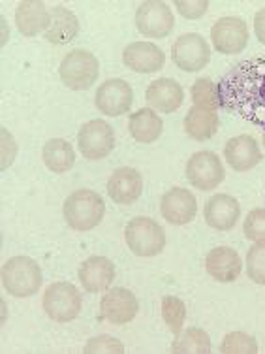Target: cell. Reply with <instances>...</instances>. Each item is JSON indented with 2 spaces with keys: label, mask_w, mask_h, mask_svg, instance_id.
Returning a JSON list of instances; mask_svg holds the SVG:
<instances>
[{
  "label": "cell",
  "mask_w": 265,
  "mask_h": 354,
  "mask_svg": "<svg viewBox=\"0 0 265 354\" xmlns=\"http://www.w3.org/2000/svg\"><path fill=\"white\" fill-rule=\"evenodd\" d=\"M41 160L48 166V170H51L53 174H66V171L74 168L75 151L72 147V143L66 142V140L53 138L43 145Z\"/></svg>",
  "instance_id": "cell-26"
},
{
  "label": "cell",
  "mask_w": 265,
  "mask_h": 354,
  "mask_svg": "<svg viewBox=\"0 0 265 354\" xmlns=\"http://www.w3.org/2000/svg\"><path fill=\"white\" fill-rule=\"evenodd\" d=\"M162 319L171 334L179 335L183 332V324L186 320V306L183 300L175 296H166L162 298Z\"/></svg>",
  "instance_id": "cell-28"
},
{
  "label": "cell",
  "mask_w": 265,
  "mask_h": 354,
  "mask_svg": "<svg viewBox=\"0 0 265 354\" xmlns=\"http://www.w3.org/2000/svg\"><path fill=\"white\" fill-rule=\"evenodd\" d=\"M145 100L150 108L160 113H173L183 106L184 91L181 83L171 77H160L150 83L145 91Z\"/></svg>",
  "instance_id": "cell-21"
},
{
  "label": "cell",
  "mask_w": 265,
  "mask_h": 354,
  "mask_svg": "<svg viewBox=\"0 0 265 354\" xmlns=\"http://www.w3.org/2000/svg\"><path fill=\"white\" fill-rule=\"evenodd\" d=\"M175 8L184 19H199V17H204L207 14L209 2L207 0H192V2L179 0V2H175Z\"/></svg>",
  "instance_id": "cell-34"
},
{
  "label": "cell",
  "mask_w": 265,
  "mask_h": 354,
  "mask_svg": "<svg viewBox=\"0 0 265 354\" xmlns=\"http://www.w3.org/2000/svg\"><path fill=\"white\" fill-rule=\"evenodd\" d=\"M224 158L235 171H248L262 162V151L256 138L241 134L228 140L224 145Z\"/></svg>",
  "instance_id": "cell-17"
},
{
  "label": "cell",
  "mask_w": 265,
  "mask_h": 354,
  "mask_svg": "<svg viewBox=\"0 0 265 354\" xmlns=\"http://www.w3.org/2000/svg\"><path fill=\"white\" fill-rule=\"evenodd\" d=\"M218 127H220V117L213 109L202 108V106H192L186 111V117H184V132L192 140H196V142L211 140L218 132Z\"/></svg>",
  "instance_id": "cell-23"
},
{
  "label": "cell",
  "mask_w": 265,
  "mask_h": 354,
  "mask_svg": "<svg viewBox=\"0 0 265 354\" xmlns=\"http://www.w3.org/2000/svg\"><path fill=\"white\" fill-rule=\"evenodd\" d=\"M59 74L62 83L72 91H87L100 75V62L87 49H74L62 59Z\"/></svg>",
  "instance_id": "cell-6"
},
{
  "label": "cell",
  "mask_w": 265,
  "mask_h": 354,
  "mask_svg": "<svg viewBox=\"0 0 265 354\" xmlns=\"http://www.w3.org/2000/svg\"><path fill=\"white\" fill-rule=\"evenodd\" d=\"M77 147L87 160H102L115 149L113 127L102 119H92L77 132Z\"/></svg>",
  "instance_id": "cell-9"
},
{
  "label": "cell",
  "mask_w": 265,
  "mask_h": 354,
  "mask_svg": "<svg viewBox=\"0 0 265 354\" xmlns=\"http://www.w3.org/2000/svg\"><path fill=\"white\" fill-rule=\"evenodd\" d=\"M222 354H256L258 353V341L246 332H230L220 343Z\"/></svg>",
  "instance_id": "cell-29"
},
{
  "label": "cell",
  "mask_w": 265,
  "mask_h": 354,
  "mask_svg": "<svg viewBox=\"0 0 265 354\" xmlns=\"http://www.w3.org/2000/svg\"><path fill=\"white\" fill-rule=\"evenodd\" d=\"M77 275L87 292H104L115 281V264L108 257H88L79 266Z\"/></svg>",
  "instance_id": "cell-18"
},
{
  "label": "cell",
  "mask_w": 265,
  "mask_h": 354,
  "mask_svg": "<svg viewBox=\"0 0 265 354\" xmlns=\"http://www.w3.org/2000/svg\"><path fill=\"white\" fill-rule=\"evenodd\" d=\"M128 130L136 142L155 143L162 136L164 121L153 108H141L130 115Z\"/></svg>",
  "instance_id": "cell-24"
},
{
  "label": "cell",
  "mask_w": 265,
  "mask_h": 354,
  "mask_svg": "<svg viewBox=\"0 0 265 354\" xmlns=\"http://www.w3.org/2000/svg\"><path fill=\"white\" fill-rule=\"evenodd\" d=\"M124 66L136 74H155L166 64V55L153 41H132L123 51Z\"/></svg>",
  "instance_id": "cell-15"
},
{
  "label": "cell",
  "mask_w": 265,
  "mask_h": 354,
  "mask_svg": "<svg viewBox=\"0 0 265 354\" xmlns=\"http://www.w3.org/2000/svg\"><path fill=\"white\" fill-rule=\"evenodd\" d=\"M124 241L136 257L153 259L166 247V232L153 218L134 217L124 228Z\"/></svg>",
  "instance_id": "cell-4"
},
{
  "label": "cell",
  "mask_w": 265,
  "mask_h": 354,
  "mask_svg": "<svg viewBox=\"0 0 265 354\" xmlns=\"http://www.w3.org/2000/svg\"><path fill=\"white\" fill-rule=\"evenodd\" d=\"M143 192V177L136 168H117L108 181L109 198L119 205H130L139 200Z\"/></svg>",
  "instance_id": "cell-16"
},
{
  "label": "cell",
  "mask_w": 265,
  "mask_h": 354,
  "mask_svg": "<svg viewBox=\"0 0 265 354\" xmlns=\"http://www.w3.org/2000/svg\"><path fill=\"white\" fill-rule=\"evenodd\" d=\"M248 27L241 17H220L211 27L213 48L222 55H239L248 44Z\"/></svg>",
  "instance_id": "cell-11"
},
{
  "label": "cell",
  "mask_w": 265,
  "mask_h": 354,
  "mask_svg": "<svg viewBox=\"0 0 265 354\" xmlns=\"http://www.w3.org/2000/svg\"><path fill=\"white\" fill-rule=\"evenodd\" d=\"M136 28L145 38H166L175 28V15L166 2L149 0L141 2L136 10Z\"/></svg>",
  "instance_id": "cell-8"
},
{
  "label": "cell",
  "mask_w": 265,
  "mask_h": 354,
  "mask_svg": "<svg viewBox=\"0 0 265 354\" xmlns=\"http://www.w3.org/2000/svg\"><path fill=\"white\" fill-rule=\"evenodd\" d=\"M171 353L175 354H209L211 353V337L202 328H188L177 335Z\"/></svg>",
  "instance_id": "cell-27"
},
{
  "label": "cell",
  "mask_w": 265,
  "mask_h": 354,
  "mask_svg": "<svg viewBox=\"0 0 265 354\" xmlns=\"http://www.w3.org/2000/svg\"><path fill=\"white\" fill-rule=\"evenodd\" d=\"M254 32H256L259 44L265 46V8L258 10L254 15Z\"/></svg>",
  "instance_id": "cell-35"
},
{
  "label": "cell",
  "mask_w": 265,
  "mask_h": 354,
  "mask_svg": "<svg viewBox=\"0 0 265 354\" xmlns=\"http://www.w3.org/2000/svg\"><path fill=\"white\" fill-rule=\"evenodd\" d=\"M41 306H43V313L55 322H72L81 313V292L72 283L59 281L46 288Z\"/></svg>",
  "instance_id": "cell-5"
},
{
  "label": "cell",
  "mask_w": 265,
  "mask_h": 354,
  "mask_svg": "<svg viewBox=\"0 0 265 354\" xmlns=\"http://www.w3.org/2000/svg\"><path fill=\"white\" fill-rule=\"evenodd\" d=\"M171 59L183 72H202L211 62V46L202 35H183L171 46Z\"/></svg>",
  "instance_id": "cell-10"
},
{
  "label": "cell",
  "mask_w": 265,
  "mask_h": 354,
  "mask_svg": "<svg viewBox=\"0 0 265 354\" xmlns=\"http://www.w3.org/2000/svg\"><path fill=\"white\" fill-rule=\"evenodd\" d=\"M205 270L213 279L220 283H233L241 275L243 260L239 257V252L231 247H215L205 257Z\"/></svg>",
  "instance_id": "cell-20"
},
{
  "label": "cell",
  "mask_w": 265,
  "mask_h": 354,
  "mask_svg": "<svg viewBox=\"0 0 265 354\" xmlns=\"http://www.w3.org/2000/svg\"><path fill=\"white\" fill-rule=\"evenodd\" d=\"M205 223L215 230L228 232L237 225L241 217V204L230 194H215L205 204Z\"/></svg>",
  "instance_id": "cell-19"
},
{
  "label": "cell",
  "mask_w": 265,
  "mask_h": 354,
  "mask_svg": "<svg viewBox=\"0 0 265 354\" xmlns=\"http://www.w3.org/2000/svg\"><path fill=\"white\" fill-rule=\"evenodd\" d=\"M192 100H194V106H202V108L213 109V111H217L220 108L218 88L209 77H199V80L194 82V85H192Z\"/></svg>",
  "instance_id": "cell-30"
},
{
  "label": "cell",
  "mask_w": 265,
  "mask_h": 354,
  "mask_svg": "<svg viewBox=\"0 0 265 354\" xmlns=\"http://www.w3.org/2000/svg\"><path fill=\"white\" fill-rule=\"evenodd\" d=\"M77 35H79V21L74 12H70L64 6H55L51 10V27L48 28L43 38L55 46H64L74 40Z\"/></svg>",
  "instance_id": "cell-25"
},
{
  "label": "cell",
  "mask_w": 265,
  "mask_h": 354,
  "mask_svg": "<svg viewBox=\"0 0 265 354\" xmlns=\"http://www.w3.org/2000/svg\"><path fill=\"white\" fill-rule=\"evenodd\" d=\"M186 179L194 189L211 192L226 179L220 157L213 151H197L186 162Z\"/></svg>",
  "instance_id": "cell-7"
},
{
  "label": "cell",
  "mask_w": 265,
  "mask_h": 354,
  "mask_svg": "<svg viewBox=\"0 0 265 354\" xmlns=\"http://www.w3.org/2000/svg\"><path fill=\"white\" fill-rule=\"evenodd\" d=\"M2 286L14 298H30L40 290L41 275L40 264L30 257H14L2 266Z\"/></svg>",
  "instance_id": "cell-3"
},
{
  "label": "cell",
  "mask_w": 265,
  "mask_h": 354,
  "mask_svg": "<svg viewBox=\"0 0 265 354\" xmlns=\"http://www.w3.org/2000/svg\"><path fill=\"white\" fill-rule=\"evenodd\" d=\"M137 311H139V304H137L136 294L124 288V286H115L109 288L108 292L104 294L100 300V315L104 320H108L115 326H124L130 324L136 319Z\"/></svg>",
  "instance_id": "cell-12"
},
{
  "label": "cell",
  "mask_w": 265,
  "mask_h": 354,
  "mask_svg": "<svg viewBox=\"0 0 265 354\" xmlns=\"http://www.w3.org/2000/svg\"><path fill=\"white\" fill-rule=\"evenodd\" d=\"M62 215L70 228L77 232L92 230L102 223L106 215V202L95 191L81 189L72 192L62 205Z\"/></svg>",
  "instance_id": "cell-2"
},
{
  "label": "cell",
  "mask_w": 265,
  "mask_h": 354,
  "mask_svg": "<svg viewBox=\"0 0 265 354\" xmlns=\"http://www.w3.org/2000/svg\"><path fill=\"white\" fill-rule=\"evenodd\" d=\"M96 108L106 117H121L128 113L134 104V91L124 80H108L96 88Z\"/></svg>",
  "instance_id": "cell-13"
},
{
  "label": "cell",
  "mask_w": 265,
  "mask_h": 354,
  "mask_svg": "<svg viewBox=\"0 0 265 354\" xmlns=\"http://www.w3.org/2000/svg\"><path fill=\"white\" fill-rule=\"evenodd\" d=\"M217 88L220 108L265 129V57L235 64Z\"/></svg>",
  "instance_id": "cell-1"
},
{
  "label": "cell",
  "mask_w": 265,
  "mask_h": 354,
  "mask_svg": "<svg viewBox=\"0 0 265 354\" xmlns=\"http://www.w3.org/2000/svg\"><path fill=\"white\" fill-rule=\"evenodd\" d=\"M83 353L87 354H123L124 345L117 337L111 335H96L87 341V345L83 348Z\"/></svg>",
  "instance_id": "cell-32"
},
{
  "label": "cell",
  "mask_w": 265,
  "mask_h": 354,
  "mask_svg": "<svg viewBox=\"0 0 265 354\" xmlns=\"http://www.w3.org/2000/svg\"><path fill=\"white\" fill-rule=\"evenodd\" d=\"M245 238L252 241H265V207H256L245 217L243 223Z\"/></svg>",
  "instance_id": "cell-33"
},
{
  "label": "cell",
  "mask_w": 265,
  "mask_h": 354,
  "mask_svg": "<svg viewBox=\"0 0 265 354\" xmlns=\"http://www.w3.org/2000/svg\"><path fill=\"white\" fill-rule=\"evenodd\" d=\"M15 27L23 36H38L40 32L46 35L51 27V12L38 0L19 2L15 10Z\"/></svg>",
  "instance_id": "cell-22"
},
{
  "label": "cell",
  "mask_w": 265,
  "mask_h": 354,
  "mask_svg": "<svg viewBox=\"0 0 265 354\" xmlns=\"http://www.w3.org/2000/svg\"><path fill=\"white\" fill-rule=\"evenodd\" d=\"M246 275L252 283L265 285V241H256L246 252Z\"/></svg>",
  "instance_id": "cell-31"
},
{
  "label": "cell",
  "mask_w": 265,
  "mask_h": 354,
  "mask_svg": "<svg viewBox=\"0 0 265 354\" xmlns=\"http://www.w3.org/2000/svg\"><path fill=\"white\" fill-rule=\"evenodd\" d=\"M160 213L166 218V223L173 226L190 225L197 215L196 196L184 187H173L162 194Z\"/></svg>",
  "instance_id": "cell-14"
},
{
  "label": "cell",
  "mask_w": 265,
  "mask_h": 354,
  "mask_svg": "<svg viewBox=\"0 0 265 354\" xmlns=\"http://www.w3.org/2000/svg\"><path fill=\"white\" fill-rule=\"evenodd\" d=\"M264 147H265V132H264Z\"/></svg>",
  "instance_id": "cell-36"
}]
</instances>
